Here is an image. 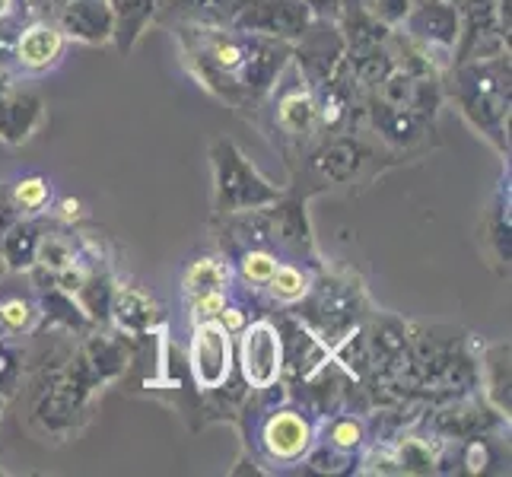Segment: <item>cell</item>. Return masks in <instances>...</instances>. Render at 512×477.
<instances>
[{"mask_svg": "<svg viewBox=\"0 0 512 477\" xmlns=\"http://www.w3.org/2000/svg\"><path fill=\"white\" fill-rule=\"evenodd\" d=\"M210 169H214V210L220 217L258 210L284 198V188L264 179L258 166L229 137H217L210 144Z\"/></svg>", "mask_w": 512, "mask_h": 477, "instance_id": "3", "label": "cell"}, {"mask_svg": "<svg viewBox=\"0 0 512 477\" xmlns=\"http://www.w3.org/2000/svg\"><path fill=\"white\" fill-rule=\"evenodd\" d=\"M0 414H4V395H0Z\"/></svg>", "mask_w": 512, "mask_h": 477, "instance_id": "46", "label": "cell"}, {"mask_svg": "<svg viewBox=\"0 0 512 477\" xmlns=\"http://www.w3.org/2000/svg\"><path fill=\"white\" fill-rule=\"evenodd\" d=\"M191 77L236 112H261L293 61V42L229 26H169Z\"/></svg>", "mask_w": 512, "mask_h": 477, "instance_id": "1", "label": "cell"}, {"mask_svg": "<svg viewBox=\"0 0 512 477\" xmlns=\"http://www.w3.org/2000/svg\"><path fill=\"white\" fill-rule=\"evenodd\" d=\"M239 341V373L249 382V388L271 385L280 379V366H284V350H280V331L271 318H258L249 322Z\"/></svg>", "mask_w": 512, "mask_h": 477, "instance_id": "12", "label": "cell"}, {"mask_svg": "<svg viewBox=\"0 0 512 477\" xmlns=\"http://www.w3.org/2000/svg\"><path fill=\"white\" fill-rule=\"evenodd\" d=\"M478 382H484V401L490 404L500 417L509 420L512 401H509V385H512V369H509V341L487 344L481 353V373Z\"/></svg>", "mask_w": 512, "mask_h": 477, "instance_id": "22", "label": "cell"}, {"mask_svg": "<svg viewBox=\"0 0 512 477\" xmlns=\"http://www.w3.org/2000/svg\"><path fill=\"white\" fill-rule=\"evenodd\" d=\"M347 58V45L338 23L331 20H312L309 29L293 42V61L296 74L309 90H319L331 80L338 64Z\"/></svg>", "mask_w": 512, "mask_h": 477, "instance_id": "10", "label": "cell"}, {"mask_svg": "<svg viewBox=\"0 0 512 477\" xmlns=\"http://www.w3.org/2000/svg\"><path fill=\"white\" fill-rule=\"evenodd\" d=\"M233 334H229L220 322H194L191 331V376L198 382L201 392H217L233 376Z\"/></svg>", "mask_w": 512, "mask_h": 477, "instance_id": "11", "label": "cell"}, {"mask_svg": "<svg viewBox=\"0 0 512 477\" xmlns=\"http://www.w3.org/2000/svg\"><path fill=\"white\" fill-rule=\"evenodd\" d=\"M239 0H160L156 23L166 26H226Z\"/></svg>", "mask_w": 512, "mask_h": 477, "instance_id": "23", "label": "cell"}, {"mask_svg": "<svg viewBox=\"0 0 512 477\" xmlns=\"http://www.w3.org/2000/svg\"><path fill=\"white\" fill-rule=\"evenodd\" d=\"M51 20H55L67 42H80L93 48L112 45L115 16L109 0H64Z\"/></svg>", "mask_w": 512, "mask_h": 477, "instance_id": "15", "label": "cell"}, {"mask_svg": "<svg viewBox=\"0 0 512 477\" xmlns=\"http://www.w3.org/2000/svg\"><path fill=\"white\" fill-rule=\"evenodd\" d=\"M296 318L306 322L319 338L331 347L338 344L347 331L360 328L363 318H360V306H363V296L353 284H344L338 277H322V280H312L309 293L299 299Z\"/></svg>", "mask_w": 512, "mask_h": 477, "instance_id": "5", "label": "cell"}, {"mask_svg": "<svg viewBox=\"0 0 512 477\" xmlns=\"http://www.w3.org/2000/svg\"><path fill=\"white\" fill-rule=\"evenodd\" d=\"M411 4L414 0H366V10L388 29H398L404 23V16H408Z\"/></svg>", "mask_w": 512, "mask_h": 477, "instance_id": "36", "label": "cell"}, {"mask_svg": "<svg viewBox=\"0 0 512 477\" xmlns=\"http://www.w3.org/2000/svg\"><path fill=\"white\" fill-rule=\"evenodd\" d=\"M509 233H512V223H509V191H506V194H497V201L487 207L484 223H481L484 252L503 274H509V258H512Z\"/></svg>", "mask_w": 512, "mask_h": 477, "instance_id": "25", "label": "cell"}, {"mask_svg": "<svg viewBox=\"0 0 512 477\" xmlns=\"http://www.w3.org/2000/svg\"><path fill=\"white\" fill-rule=\"evenodd\" d=\"M64 45L67 39L55 26V20H29L16 35L13 64L26 70V74H42V70H51L61 61Z\"/></svg>", "mask_w": 512, "mask_h": 477, "instance_id": "16", "label": "cell"}, {"mask_svg": "<svg viewBox=\"0 0 512 477\" xmlns=\"http://www.w3.org/2000/svg\"><path fill=\"white\" fill-rule=\"evenodd\" d=\"M315 16L299 0H239V7L229 16V29L268 35L280 42H296L309 29Z\"/></svg>", "mask_w": 512, "mask_h": 477, "instance_id": "9", "label": "cell"}, {"mask_svg": "<svg viewBox=\"0 0 512 477\" xmlns=\"http://www.w3.org/2000/svg\"><path fill=\"white\" fill-rule=\"evenodd\" d=\"M503 417L490 408L487 401H455L449 408L436 411L433 417V430L446 439V443H465V439L484 436L493 423H500Z\"/></svg>", "mask_w": 512, "mask_h": 477, "instance_id": "20", "label": "cell"}, {"mask_svg": "<svg viewBox=\"0 0 512 477\" xmlns=\"http://www.w3.org/2000/svg\"><path fill=\"white\" fill-rule=\"evenodd\" d=\"M268 102H271L274 131L280 137V144H284V150L290 156H303L315 140L322 137L319 105H315L312 90L296 74V83H290V86L277 83Z\"/></svg>", "mask_w": 512, "mask_h": 477, "instance_id": "8", "label": "cell"}, {"mask_svg": "<svg viewBox=\"0 0 512 477\" xmlns=\"http://www.w3.org/2000/svg\"><path fill=\"white\" fill-rule=\"evenodd\" d=\"M77 357L90 369L96 385H105L128 369V344L121 341L118 334H93V338L77 350Z\"/></svg>", "mask_w": 512, "mask_h": 477, "instance_id": "24", "label": "cell"}, {"mask_svg": "<svg viewBox=\"0 0 512 477\" xmlns=\"http://www.w3.org/2000/svg\"><path fill=\"white\" fill-rule=\"evenodd\" d=\"M112 293H115V284H112L109 274L96 271V268H86L83 284L77 287L74 299L80 303V309L86 312V318H90L93 325H105V322H109Z\"/></svg>", "mask_w": 512, "mask_h": 477, "instance_id": "29", "label": "cell"}, {"mask_svg": "<svg viewBox=\"0 0 512 477\" xmlns=\"http://www.w3.org/2000/svg\"><path fill=\"white\" fill-rule=\"evenodd\" d=\"M160 318H163V312L147 290L115 287L112 306H109V322H115L121 334H128V338H147Z\"/></svg>", "mask_w": 512, "mask_h": 477, "instance_id": "19", "label": "cell"}, {"mask_svg": "<svg viewBox=\"0 0 512 477\" xmlns=\"http://www.w3.org/2000/svg\"><path fill=\"white\" fill-rule=\"evenodd\" d=\"M77 207H80L77 201H64V204H61V210H64V217H67V220H70V217H77Z\"/></svg>", "mask_w": 512, "mask_h": 477, "instance_id": "44", "label": "cell"}, {"mask_svg": "<svg viewBox=\"0 0 512 477\" xmlns=\"http://www.w3.org/2000/svg\"><path fill=\"white\" fill-rule=\"evenodd\" d=\"M303 7H309V13L315 20H338L341 10H344V0H299Z\"/></svg>", "mask_w": 512, "mask_h": 477, "instance_id": "41", "label": "cell"}, {"mask_svg": "<svg viewBox=\"0 0 512 477\" xmlns=\"http://www.w3.org/2000/svg\"><path fill=\"white\" fill-rule=\"evenodd\" d=\"M10 90H13V74H10V70L0 67V99H4Z\"/></svg>", "mask_w": 512, "mask_h": 477, "instance_id": "43", "label": "cell"}, {"mask_svg": "<svg viewBox=\"0 0 512 477\" xmlns=\"http://www.w3.org/2000/svg\"><path fill=\"white\" fill-rule=\"evenodd\" d=\"M436 452L439 449L420 436H401L392 446L401 474H436Z\"/></svg>", "mask_w": 512, "mask_h": 477, "instance_id": "30", "label": "cell"}, {"mask_svg": "<svg viewBox=\"0 0 512 477\" xmlns=\"http://www.w3.org/2000/svg\"><path fill=\"white\" fill-rule=\"evenodd\" d=\"M229 284H233V268H229L223 258H210V255L194 258L182 277L188 299H198L207 293H226Z\"/></svg>", "mask_w": 512, "mask_h": 477, "instance_id": "27", "label": "cell"}, {"mask_svg": "<svg viewBox=\"0 0 512 477\" xmlns=\"http://www.w3.org/2000/svg\"><path fill=\"white\" fill-rule=\"evenodd\" d=\"M315 443V427L303 411L293 408H277L264 417L261 423V449L268 452L271 462L280 465H296L303 462V455Z\"/></svg>", "mask_w": 512, "mask_h": 477, "instance_id": "14", "label": "cell"}, {"mask_svg": "<svg viewBox=\"0 0 512 477\" xmlns=\"http://www.w3.org/2000/svg\"><path fill=\"white\" fill-rule=\"evenodd\" d=\"M322 443L341 449V452H360L366 446V423L353 414H338L325 423V439Z\"/></svg>", "mask_w": 512, "mask_h": 477, "instance_id": "33", "label": "cell"}, {"mask_svg": "<svg viewBox=\"0 0 512 477\" xmlns=\"http://www.w3.org/2000/svg\"><path fill=\"white\" fill-rule=\"evenodd\" d=\"M39 239H42V223L35 217H20L7 236L0 239V258H4L7 271L23 274L35 268V252H39Z\"/></svg>", "mask_w": 512, "mask_h": 477, "instance_id": "26", "label": "cell"}, {"mask_svg": "<svg viewBox=\"0 0 512 477\" xmlns=\"http://www.w3.org/2000/svg\"><path fill=\"white\" fill-rule=\"evenodd\" d=\"M23 23L16 20L13 13L0 16V67H10L13 64V51H16V35H20Z\"/></svg>", "mask_w": 512, "mask_h": 477, "instance_id": "38", "label": "cell"}, {"mask_svg": "<svg viewBox=\"0 0 512 477\" xmlns=\"http://www.w3.org/2000/svg\"><path fill=\"white\" fill-rule=\"evenodd\" d=\"M268 217V236L277 245H287L293 252H312V226L306 214V201L296 194H284L274 204L264 207Z\"/></svg>", "mask_w": 512, "mask_h": 477, "instance_id": "18", "label": "cell"}, {"mask_svg": "<svg viewBox=\"0 0 512 477\" xmlns=\"http://www.w3.org/2000/svg\"><path fill=\"white\" fill-rule=\"evenodd\" d=\"M188 303H191V322H217L226 306V293H207L198 299H188Z\"/></svg>", "mask_w": 512, "mask_h": 477, "instance_id": "37", "label": "cell"}, {"mask_svg": "<svg viewBox=\"0 0 512 477\" xmlns=\"http://www.w3.org/2000/svg\"><path fill=\"white\" fill-rule=\"evenodd\" d=\"M306 169L325 188H350L366 182L369 172L379 166V147H373L360 131H341L319 137L303 153Z\"/></svg>", "mask_w": 512, "mask_h": 477, "instance_id": "4", "label": "cell"}, {"mask_svg": "<svg viewBox=\"0 0 512 477\" xmlns=\"http://www.w3.org/2000/svg\"><path fill=\"white\" fill-rule=\"evenodd\" d=\"M274 325L280 331V350H284L280 379H287L290 385H299L312 373H319V369L331 360V347L306 322H299L296 315H284Z\"/></svg>", "mask_w": 512, "mask_h": 477, "instance_id": "13", "label": "cell"}, {"mask_svg": "<svg viewBox=\"0 0 512 477\" xmlns=\"http://www.w3.org/2000/svg\"><path fill=\"white\" fill-rule=\"evenodd\" d=\"M80 258H77V249L74 242H70L67 236L61 233H45L42 229V239H39V252H35V268H39L42 274L55 277L67 268H74Z\"/></svg>", "mask_w": 512, "mask_h": 477, "instance_id": "31", "label": "cell"}, {"mask_svg": "<svg viewBox=\"0 0 512 477\" xmlns=\"http://www.w3.org/2000/svg\"><path fill=\"white\" fill-rule=\"evenodd\" d=\"M446 74L449 83H443V90L452 96L462 118L493 150L509 156V96H512L509 55L452 64Z\"/></svg>", "mask_w": 512, "mask_h": 477, "instance_id": "2", "label": "cell"}, {"mask_svg": "<svg viewBox=\"0 0 512 477\" xmlns=\"http://www.w3.org/2000/svg\"><path fill=\"white\" fill-rule=\"evenodd\" d=\"M312 287V277L296 268V264H277V271L271 274V280L264 284V290H268L277 303H287V306H296L299 299H303Z\"/></svg>", "mask_w": 512, "mask_h": 477, "instance_id": "32", "label": "cell"}, {"mask_svg": "<svg viewBox=\"0 0 512 477\" xmlns=\"http://www.w3.org/2000/svg\"><path fill=\"white\" fill-rule=\"evenodd\" d=\"M20 207H16L13 194H10V182H0V239L7 236V229L20 220Z\"/></svg>", "mask_w": 512, "mask_h": 477, "instance_id": "40", "label": "cell"}, {"mask_svg": "<svg viewBox=\"0 0 512 477\" xmlns=\"http://www.w3.org/2000/svg\"><path fill=\"white\" fill-rule=\"evenodd\" d=\"M455 4L462 16V32L452 64L509 55V0H455Z\"/></svg>", "mask_w": 512, "mask_h": 477, "instance_id": "6", "label": "cell"}, {"mask_svg": "<svg viewBox=\"0 0 512 477\" xmlns=\"http://www.w3.org/2000/svg\"><path fill=\"white\" fill-rule=\"evenodd\" d=\"M217 322H220L229 334H236V331H242L245 325H249V318H245V312H242L239 306H233V303L226 299V306H223V312H220Z\"/></svg>", "mask_w": 512, "mask_h": 477, "instance_id": "42", "label": "cell"}, {"mask_svg": "<svg viewBox=\"0 0 512 477\" xmlns=\"http://www.w3.org/2000/svg\"><path fill=\"white\" fill-rule=\"evenodd\" d=\"M61 4L64 0H16V10H20L26 20H51Z\"/></svg>", "mask_w": 512, "mask_h": 477, "instance_id": "39", "label": "cell"}, {"mask_svg": "<svg viewBox=\"0 0 512 477\" xmlns=\"http://www.w3.org/2000/svg\"><path fill=\"white\" fill-rule=\"evenodd\" d=\"M16 10V0H0V16H7Z\"/></svg>", "mask_w": 512, "mask_h": 477, "instance_id": "45", "label": "cell"}, {"mask_svg": "<svg viewBox=\"0 0 512 477\" xmlns=\"http://www.w3.org/2000/svg\"><path fill=\"white\" fill-rule=\"evenodd\" d=\"M45 121V99L35 90H13L0 99V144L23 147Z\"/></svg>", "mask_w": 512, "mask_h": 477, "instance_id": "17", "label": "cell"}, {"mask_svg": "<svg viewBox=\"0 0 512 477\" xmlns=\"http://www.w3.org/2000/svg\"><path fill=\"white\" fill-rule=\"evenodd\" d=\"M277 255L268 252L264 245H252V249H242L239 252V274L245 284H255V287H264L271 280V274L277 271Z\"/></svg>", "mask_w": 512, "mask_h": 477, "instance_id": "35", "label": "cell"}, {"mask_svg": "<svg viewBox=\"0 0 512 477\" xmlns=\"http://www.w3.org/2000/svg\"><path fill=\"white\" fill-rule=\"evenodd\" d=\"M109 7L115 16L112 45L121 58H128L137 48V42L144 39V32L156 23L160 0H109Z\"/></svg>", "mask_w": 512, "mask_h": 477, "instance_id": "21", "label": "cell"}, {"mask_svg": "<svg viewBox=\"0 0 512 477\" xmlns=\"http://www.w3.org/2000/svg\"><path fill=\"white\" fill-rule=\"evenodd\" d=\"M398 29L427 51L443 74L452 67L458 32H462V16H458L455 0H414Z\"/></svg>", "mask_w": 512, "mask_h": 477, "instance_id": "7", "label": "cell"}, {"mask_svg": "<svg viewBox=\"0 0 512 477\" xmlns=\"http://www.w3.org/2000/svg\"><path fill=\"white\" fill-rule=\"evenodd\" d=\"M10 194L23 217H39L51 204V182L42 179V175H26V179L10 185Z\"/></svg>", "mask_w": 512, "mask_h": 477, "instance_id": "34", "label": "cell"}, {"mask_svg": "<svg viewBox=\"0 0 512 477\" xmlns=\"http://www.w3.org/2000/svg\"><path fill=\"white\" fill-rule=\"evenodd\" d=\"M39 309H42V322L48 325H58L67 331H90L96 328L86 312L80 309V303L70 293H64L61 287H42V299H39Z\"/></svg>", "mask_w": 512, "mask_h": 477, "instance_id": "28", "label": "cell"}]
</instances>
